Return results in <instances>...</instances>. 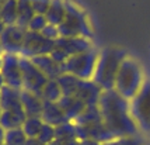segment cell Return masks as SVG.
<instances>
[{
    "instance_id": "6da1fadb",
    "label": "cell",
    "mask_w": 150,
    "mask_h": 145,
    "mask_svg": "<svg viewBox=\"0 0 150 145\" xmlns=\"http://www.w3.org/2000/svg\"><path fill=\"white\" fill-rule=\"evenodd\" d=\"M98 109L104 125L115 138L137 137L140 134L135 120L131 116L129 100L124 99L114 89L101 93Z\"/></svg>"
},
{
    "instance_id": "7a4b0ae2",
    "label": "cell",
    "mask_w": 150,
    "mask_h": 145,
    "mask_svg": "<svg viewBox=\"0 0 150 145\" xmlns=\"http://www.w3.org/2000/svg\"><path fill=\"white\" fill-rule=\"evenodd\" d=\"M128 54L119 46H105L98 54V61L93 75V82L101 87V90H112L115 86L118 71Z\"/></svg>"
},
{
    "instance_id": "3957f363",
    "label": "cell",
    "mask_w": 150,
    "mask_h": 145,
    "mask_svg": "<svg viewBox=\"0 0 150 145\" xmlns=\"http://www.w3.org/2000/svg\"><path fill=\"white\" fill-rule=\"evenodd\" d=\"M144 80H146V76H144L142 65L135 58L128 55L118 71L114 90L119 93L124 99L131 101L142 89Z\"/></svg>"
},
{
    "instance_id": "277c9868",
    "label": "cell",
    "mask_w": 150,
    "mask_h": 145,
    "mask_svg": "<svg viewBox=\"0 0 150 145\" xmlns=\"http://www.w3.org/2000/svg\"><path fill=\"white\" fill-rule=\"evenodd\" d=\"M56 80L62 89L63 96L76 97V99L81 100L87 107L98 106V100H100L103 90L93 80H81L69 73H62Z\"/></svg>"
},
{
    "instance_id": "5b68a950",
    "label": "cell",
    "mask_w": 150,
    "mask_h": 145,
    "mask_svg": "<svg viewBox=\"0 0 150 145\" xmlns=\"http://www.w3.org/2000/svg\"><path fill=\"white\" fill-rule=\"evenodd\" d=\"M66 17L63 23L58 27L60 37H84L91 40L93 28L88 20V16L81 7H79L72 0H65Z\"/></svg>"
},
{
    "instance_id": "8992f818",
    "label": "cell",
    "mask_w": 150,
    "mask_h": 145,
    "mask_svg": "<svg viewBox=\"0 0 150 145\" xmlns=\"http://www.w3.org/2000/svg\"><path fill=\"white\" fill-rule=\"evenodd\" d=\"M129 109L140 134H150V78H146L142 89L129 101Z\"/></svg>"
},
{
    "instance_id": "52a82bcc",
    "label": "cell",
    "mask_w": 150,
    "mask_h": 145,
    "mask_svg": "<svg viewBox=\"0 0 150 145\" xmlns=\"http://www.w3.org/2000/svg\"><path fill=\"white\" fill-rule=\"evenodd\" d=\"M98 54H100V51L93 48L90 51L70 56L62 65L63 73L73 75L81 80H91L98 61Z\"/></svg>"
},
{
    "instance_id": "ba28073f",
    "label": "cell",
    "mask_w": 150,
    "mask_h": 145,
    "mask_svg": "<svg viewBox=\"0 0 150 145\" xmlns=\"http://www.w3.org/2000/svg\"><path fill=\"white\" fill-rule=\"evenodd\" d=\"M20 66L23 73V89L41 97V92L49 79L34 65L30 58L20 56Z\"/></svg>"
},
{
    "instance_id": "9c48e42d",
    "label": "cell",
    "mask_w": 150,
    "mask_h": 145,
    "mask_svg": "<svg viewBox=\"0 0 150 145\" xmlns=\"http://www.w3.org/2000/svg\"><path fill=\"white\" fill-rule=\"evenodd\" d=\"M53 48H55V41L45 38L41 33H33L27 30L20 56L34 58V56H41V55H51Z\"/></svg>"
},
{
    "instance_id": "30bf717a",
    "label": "cell",
    "mask_w": 150,
    "mask_h": 145,
    "mask_svg": "<svg viewBox=\"0 0 150 145\" xmlns=\"http://www.w3.org/2000/svg\"><path fill=\"white\" fill-rule=\"evenodd\" d=\"M0 73L4 79L6 86L17 90H23V73L20 66V55L3 54Z\"/></svg>"
},
{
    "instance_id": "8fae6325",
    "label": "cell",
    "mask_w": 150,
    "mask_h": 145,
    "mask_svg": "<svg viewBox=\"0 0 150 145\" xmlns=\"http://www.w3.org/2000/svg\"><path fill=\"white\" fill-rule=\"evenodd\" d=\"M27 30L21 28L20 26H7L4 28L3 34L0 35V44L3 54H13V55H20L24 44Z\"/></svg>"
},
{
    "instance_id": "7c38bea8",
    "label": "cell",
    "mask_w": 150,
    "mask_h": 145,
    "mask_svg": "<svg viewBox=\"0 0 150 145\" xmlns=\"http://www.w3.org/2000/svg\"><path fill=\"white\" fill-rule=\"evenodd\" d=\"M55 46L59 48L62 52L67 56V59L70 56L79 55V54H83L86 51H90L93 49V42L88 38L84 37H70V38H65V37H60L55 41Z\"/></svg>"
},
{
    "instance_id": "4fadbf2b",
    "label": "cell",
    "mask_w": 150,
    "mask_h": 145,
    "mask_svg": "<svg viewBox=\"0 0 150 145\" xmlns=\"http://www.w3.org/2000/svg\"><path fill=\"white\" fill-rule=\"evenodd\" d=\"M41 120L49 124L52 127H59V125L67 123L69 120L66 117V114L63 113V110L59 107L58 103L53 101H46L44 100V107H42V114H41Z\"/></svg>"
},
{
    "instance_id": "5bb4252c",
    "label": "cell",
    "mask_w": 150,
    "mask_h": 145,
    "mask_svg": "<svg viewBox=\"0 0 150 145\" xmlns=\"http://www.w3.org/2000/svg\"><path fill=\"white\" fill-rule=\"evenodd\" d=\"M31 62L38 68L41 72L45 75L48 79H58L59 76L63 73L62 65H59L58 62H55L52 59L51 55H41V56H34L30 58Z\"/></svg>"
},
{
    "instance_id": "9a60e30c",
    "label": "cell",
    "mask_w": 150,
    "mask_h": 145,
    "mask_svg": "<svg viewBox=\"0 0 150 145\" xmlns=\"http://www.w3.org/2000/svg\"><path fill=\"white\" fill-rule=\"evenodd\" d=\"M20 99H21V104H23L27 117H41L44 100L38 94H34V93L23 89L20 92Z\"/></svg>"
},
{
    "instance_id": "2e32d148",
    "label": "cell",
    "mask_w": 150,
    "mask_h": 145,
    "mask_svg": "<svg viewBox=\"0 0 150 145\" xmlns=\"http://www.w3.org/2000/svg\"><path fill=\"white\" fill-rule=\"evenodd\" d=\"M59 107L63 110V113L66 114V117L69 121H74L79 116L86 110L87 106L81 101V100L76 99V97H72V96H62L58 101Z\"/></svg>"
},
{
    "instance_id": "e0dca14e",
    "label": "cell",
    "mask_w": 150,
    "mask_h": 145,
    "mask_svg": "<svg viewBox=\"0 0 150 145\" xmlns=\"http://www.w3.org/2000/svg\"><path fill=\"white\" fill-rule=\"evenodd\" d=\"M20 92L21 90L4 86L0 90V110L7 111V110H16V109L23 107L21 99H20Z\"/></svg>"
},
{
    "instance_id": "ac0fdd59",
    "label": "cell",
    "mask_w": 150,
    "mask_h": 145,
    "mask_svg": "<svg viewBox=\"0 0 150 145\" xmlns=\"http://www.w3.org/2000/svg\"><path fill=\"white\" fill-rule=\"evenodd\" d=\"M48 24L59 27L66 17V6L65 0H52L51 6L48 9V11L45 14Z\"/></svg>"
},
{
    "instance_id": "d6986e66",
    "label": "cell",
    "mask_w": 150,
    "mask_h": 145,
    "mask_svg": "<svg viewBox=\"0 0 150 145\" xmlns=\"http://www.w3.org/2000/svg\"><path fill=\"white\" fill-rule=\"evenodd\" d=\"M18 16V0H6L0 7V19L6 26L17 24Z\"/></svg>"
},
{
    "instance_id": "ffe728a7",
    "label": "cell",
    "mask_w": 150,
    "mask_h": 145,
    "mask_svg": "<svg viewBox=\"0 0 150 145\" xmlns=\"http://www.w3.org/2000/svg\"><path fill=\"white\" fill-rule=\"evenodd\" d=\"M103 121L101 120V114H100V109L98 106H88L86 107V110L77 119L73 121V124L77 125H90V124H96V123H100Z\"/></svg>"
},
{
    "instance_id": "44dd1931",
    "label": "cell",
    "mask_w": 150,
    "mask_h": 145,
    "mask_svg": "<svg viewBox=\"0 0 150 145\" xmlns=\"http://www.w3.org/2000/svg\"><path fill=\"white\" fill-rule=\"evenodd\" d=\"M35 16L30 0H18V16H17V26L21 28H28L30 21Z\"/></svg>"
},
{
    "instance_id": "7402d4cb",
    "label": "cell",
    "mask_w": 150,
    "mask_h": 145,
    "mask_svg": "<svg viewBox=\"0 0 150 145\" xmlns=\"http://www.w3.org/2000/svg\"><path fill=\"white\" fill-rule=\"evenodd\" d=\"M62 96H63V93H62V89L56 79L48 80L41 92V99L46 100V101H53V103H58Z\"/></svg>"
},
{
    "instance_id": "603a6c76",
    "label": "cell",
    "mask_w": 150,
    "mask_h": 145,
    "mask_svg": "<svg viewBox=\"0 0 150 145\" xmlns=\"http://www.w3.org/2000/svg\"><path fill=\"white\" fill-rule=\"evenodd\" d=\"M42 124H44V121L41 120V117H27L24 124L21 125V128L27 135V138H37Z\"/></svg>"
},
{
    "instance_id": "cb8c5ba5",
    "label": "cell",
    "mask_w": 150,
    "mask_h": 145,
    "mask_svg": "<svg viewBox=\"0 0 150 145\" xmlns=\"http://www.w3.org/2000/svg\"><path fill=\"white\" fill-rule=\"evenodd\" d=\"M76 138V128L72 121H67L65 124L55 127V139L59 141H67V139Z\"/></svg>"
},
{
    "instance_id": "d4e9b609",
    "label": "cell",
    "mask_w": 150,
    "mask_h": 145,
    "mask_svg": "<svg viewBox=\"0 0 150 145\" xmlns=\"http://www.w3.org/2000/svg\"><path fill=\"white\" fill-rule=\"evenodd\" d=\"M27 135L24 134L23 128H13L6 131V138L4 145H25L27 144Z\"/></svg>"
},
{
    "instance_id": "484cf974",
    "label": "cell",
    "mask_w": 150,
    "mask_h": 145,
    "mask_svg": "<svg viewBox=\"0 0 150 145\" xmlns=\"http://www.w3.org/2000/svg\"><path fill=\"white\" fill-rule=\"evenodd\" d=\"M37 138H38L39 142H42L44 145H49L52 141H55V127L44 123Z\"/></svg>"
},
{
    "instance_id": "4316f807",
    "label": "cell",
    "mask_w": 150,
    "mask_h": 145,
    "mask_svg": "<svg viewBox=\"0 0 150 145\" xmlns=\"http://www.w3.org/2000/svg\"><path fill=\"white\" fill-rule=\"evenodd\" d=\"M48 21H46V17L42 16V14H35L33 17V20L30 21L28 24V31H33V33H41L44 28L46 27Z\"/></svg>"
},
{
    "instance_id": "83f0119b",
    "label": "cell",
    "mask_w": 150,
    "mask_h": 145,
    "mask_svg": "<svg viewBox=\"0 0 150 145\" xmlns=\"http://www.w3.org/2000/svg\"><path fill=\"white\" fill-rule=\"evenodd\" d=\"M30 3L33 6L34 13L45 16L49 6H51V3H52V0H30Z\"/></svg>"
},
{
    "instance_id": "f1b7e54d",
    "label": "cell",
    "mask_w": 150,
    "mask_h": 145,
    "mask_svg": "<svg viewBox=\"0 0 150 145\" xmlns=\"http://www.w3.org/2000/svg\"><path fill=\"white\" fill-rule=\"evenodd\" d=\"M41 34L51 41H56L58 38H60V34H59V28L56 26H52V24H46V27L41 31Z\"/></svg>"
},
{
    "instance_id": "f546056e",
    "label": "cell",
    "mask_w": 150,
    "mask_h": 145,
    "mask_svg": "<svg viewBox=\"0 0 150 145\" xmlns=\"http://www.w3.org/2000/svg\"><path fill=\"white\" fill-rule=\"evenodd\" d=\"M118 145H144V141L139 135L137 137H121L117 138Z\"/></svg>"
},
{
    "instance_id": "4dcf8cb0",
    "label": "cell",
    "mask_w": 150,
    "mask_h": 145,
    "mask_svg": "<svg viewBox=\"0 0 150 145\" xmlns=\"http://www.w3.org/2000/svg\"><path fill=\"white\" fill-rule=\"evenodd\" d=\"M62 145H80V141L77 138H73V139H67V141H60Z\"/></svg>"
},
{
    "instance_id": "1f68e13d",
    "label": "cell",
    "mask_w": 150,
    "mask_h": 145,
    "mask_svg": "<svg viewBox=\"0 0 150 145\" xmlns=\"http://www.w3.org/2000/svg\"><path fill=\"white\" fill-rule=\"evenodd\" d=\"M80 145H101V144L94 141V139H84V141H80Z\"/></svg>"
},
{
    "instance_id": "d6a6232c",
    "label": "cell",
    "mask_w": 150,
    "mask_h": 145,
    "mask_svg": "<svg viewBox=\"0 0 150 145\" xmlns=\"http://www.w3.org/2000/svg\"><path fill=\"white\" fill-rule=\"evenodd\" d=\"M25 145H44L42 142H39L38 138H28Z\"/></svg>"
},
{
    "instance_id": "836d02e7",
    "label": "cell",
    "mask_w": 150,
    "mask_h": 145,
    "mask_svg": "<svg viewBox=\"0 0 150 145\" xmlns=\"http://www.w3.org/2000/svg\"><path fill=\"white\" fill-rule=\"evenodd\" d=\"M4 138H6V131L0 127V145H4Z\"/></svg>"
},
{
    "instance_id": "e575fe53",
    "label": "cell",
    "mask_w": 150,
    "mask_h": 145,
    "mask_svg": "<svg viewBox=\"0 0 150 145\" xmlns=\"http://www.w3.org/2000/svg\"><path fill=\"white\" fill-rule=\"evenodd\" d=\"M6 24H4V23H3V21H1V19H0V35H1V34H3V31H4V28H6Z\"/></svg>"
},
{
    "instance_id": "d590c367",
    "label": "cell",
    "mask_w": 150,
    "mask_h": 145,
    "mask_svg": "<svg viewBox=\"0 0 150 145\" xmlns=\"http://www.w3.org/2000/svg\"><path fill=\"white\" fill-rule=\"evenodd\" d=\"M6 86V83H4V79H3V76H1V73H0V90L3 89Z\"/></svg>"
},
{
    "instance_id": "8d00e7d4",
    "label": "cell",
    "mask_w": 150,
    "mask_h": 145,
    "mask_svg": "<svg viewBox=\"0 0 150 145\" xmlns=\"http://www.w3.org/2000/svg\"><path fill=\"white\" fill-rule=\"evenodd\" d=\"M101 145H118L117 144V138L112 139V141H110V142H105V144H101Z\"/></svg>"
},
{
    "instance_id": "74e56055",
    "label": "cell",
    "mask_w": 150,
    "mask_h": 145,
    "mask_svg": "<svg viewBox=\"0 0 150 145\" xmlns=\"http://www.w3.org/2000/svg\"><path fill=\"white\" fill-rule=\"evenodd\" d=\"M49 145H62V142H60L59 139H55V141H52V142H51Z\"/></svg>"
},
{
    "instance_id": "f35d334b",
    "label": "cell",
    "mask_w": 150,
    "mask_h": 145,
    "mask_svg": "<svg viewBox=\"0 0 150 145\" xmlns=\"http://www.w3.org/2000/svg\"><path fill=\"white\" fill-rule=\"evenodd\" d=\"M0 55H3V49H1V44H0Z\"/></svg>"
},
{
    "instance_id": "ab89813d",
    "label": "cell",
    "mask_w": 150,
    "mask_h": 145,
    "mask_svg": "<svg viewBox=\"0 0 150 145\" xmlns=\"http://www.w3.org/2000/svg\"><path fill=\"white\" fill-rule=\"evenodd\" d=\"M144 145H150V141H144Z\"/></svg>"
},
{
    "instance_id": "60d3db41",
    "label": "cell",
    "mask_w": 150,
    "mask_h": 145,
    "mask_svg": "<svg viewBox=\"0 0 150 145\" xmlns=\"http://www.w3.org/2000/svg\"><path fill=\"white\" fill-rule=\"evenodd\" d=\"M0 68H1V55H0Z\"/></svg>"
},
{
    "instance_id": "b9f144b4",
    "label": "cell",
    "mask_w": 150,
    "mask_h": 145,
    "mask_svg": "<svg viewBox=\"0 0 150 145\" xmlns=\"http://www.w3.org/2000/svg\"><path fill=\"white\" fill-rule=\"evenodd\" d=\"M0 116H1V110H0Z\"/></svg>"
}]
</instances>
